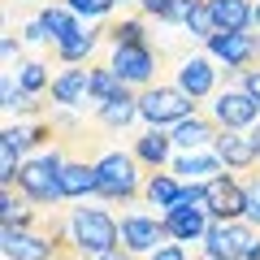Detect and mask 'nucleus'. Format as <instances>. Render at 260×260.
<instances>
[{
  "instance_id": "obj_35",
  "label": "nucleus",
  "mask_w": 260,
  "mask_h": 260,
  "mask_svg": "<svg viewBox=\"0 0 260 260\" xmlns=\"http://www.w3.org/2000/svg\"><path fill=\"white\" fill-rule=\"evenodd\" d=\"M0 52H5V65H13L18 52H22V39L18 35H5V39H0Z\"/></svg>"
},
{
  "instance_id": "obj_22",
  "label": "nucleus",
  "mask_w": 260,
  "mask_h": 260,
  "mask_svg": "<svg viewBox=\"0 0 260 260\" xmlns=\"http://www.w3.org/2000/svg\"><path fill=\"white\" fill-rule=\"evenodd\" d=\"M39 22H44V30H48V44H65V39L70 35H78V13H70L65 9V5H44V9H39Z\"/></svg>"
},
{
  "instance_id": "obj_29",
  "label": "nucleus",
  "mask_w": 260,
  "mask_h": 260,
  "mask_svg": "<svg viewBox=\"0 0 260 260\" xmlns=\"http://www.w3.org/2000/svg\"><path fill=\"white\" fill-rule=\"evenodd\" d=\"M186 30H191L195 39H204V44L217 35V22H213V13H208V0H195L191 18H186Z\"/></svg>"
},
{
  "instance_id": "obj_27",
  "label": "nucleus",
  "mask_w": 260,
  "mask_h": 260,
  "mask_svg": "<svg viewBox=\"0 0 260 260\" xmlns=\"http://www.w3.org/2000/svg\"><path fill=\"white\" fill-rule=\"evenodd\" d=\"M18 87H22L26 95H35V100H39L44 91H52L48 65H44V61H22V65H18Z\"/></svg>"
},
{
  "instance_id": "obj_5",
  "label": "nucleus",
  "mask_w": 260,
  "mask_h": 260,
  "mask_svg": "<svg viewBox=\"0 0 260 260\" xmlns=\"http://www.w3.org/2000/svg\"><path fill=\"white\" fill-rule=\"evenodd\" d=\"M204 48H208L213 61H221L225 70H234V74L260 65V35H251V30H217Z\"/></svg>"
},
{
  "instance_id": "obj_28",
  "label": "nucleus",
  "mask_w": 260,
  "mask_h": 260,
  "mask_svg": "<svg viewBox=\"0 0 260 260\" xmlns=\"http://www.w3.org/2000/svg\"><path fill=\"white\" fill-rule=\"evenodd\" d=\"M121 87H126V83L117 78V70H113V65H91V100H95V104L113 100Z\"/></svg>"
},
{
  "instance_id": "obj_30",
  "label": "nucleus",
  "mask_w": 260,
  "mask_h": 260,
  "mask_svg": "<svg viewBox=\"0 0 260 260\" xmlns=\"http://www.w3.org/2000/svg\"><path fill=\"white\" fill-rule=\"evenodd\" d=\"M61 5L70 13H78V18H109L117 0H61Z\"/></svg>"
},
{
  "instance_id": "obj_9",
  "label": "nucleus",
  "mask_w": 260,
  "mask_h": 260,
  "mask_svg": "<svg viewBox=\"0 0 260 260\" xmlns=\"http://www.w3.org/2000/svg\"><path fill=\"white\" fill-rule=\"evenodd\" d=\"M204 186H208V217L213 221H247V182H239L234 174H221Z\"/></svg>"
},
{
  "instance_id": "obj_13",
  "label": "nucleus",
  "mask_w": 260,
  "mask_h": 260,
  "mask_svg": "<svg viewBox=\"0 0 260 260\" xmlns=\"http://www.w3.org/2000/svg\"><path fill=\"white\" fill-rule=\"evenodd\" d=\"M213 152L221 156L225 169H260V152H256V143H251L247 130H221Z\"/></svg>"
},
{
  "instance_id": "obj_23",
  "label": "nucleus",
  "mask_w": 260,
  "mask_h": 260,
  "mask_svg": "<svg viewBox=\"0 0 260 260\" xmlns=\"http://www.w3.org/2000/svg\"><path fill=\"white\" fill-rule=\"evenodd\" d=\"M100 39H104V26H100V30H78V35H70L65 44H56L52 52H56V61H65V65H83L87 56L95 52Z\"/></svg>"
},
{
  "instance_id": "obj_19",
  "label": "nucleus",
  "mask_w": 260,
  "mask_h": 260,
  "mask_svg": "<svg viewBox=\"0 0 260 260\" xmlns=\"http://www.w3.org/2000/svg\"><path fill=\"white\" fill-rule=\"evenodd\" d=\"M95 117H100V126H109V130L130 126V121L139 117V91H135V87H121L113 100L95 104Z\"/></svg>"
},
{
  "instance_id": "obj_21",
  "label": "nucleus",
  "mask_w": 260,
  "mask_h": 260,
  "mask_svg": "<svg viewBox=\"0 0 260 260\" xmlns=\"http://www.w3.org/2000/svg\"><path fill=\"white\" fill-rule=\"evenodd\" d=\"M178 195H182V182H178L174 174H165V169H156V174H148V182H143V204L148 208H174Z\"/></svg>"
},
{
  "instance_id": "obj_8",
  "label": "nucleus",
  "mask_w": 260,
  "mask_h": 260,
  "mask_svg": "<svg viewBox=\"0 0 260 260\" xmlns=\"http://www.w3.org/2000/svg\"><path fill=\"white\" fill-rule=\"evenodd\" d=\"M208 117H213L221 130H251V126L260 121V104L251 100L243 87H225V91L213 95V104H208Z\"/></svg>"
},
{
  "instance_id": "obj_34",
  "label": "nucleus",
  "mask_w": 260,
  "mask_h": 260,
  "mask_svg": "<svg viewBox=\"0 0 260 260\" xmlns=\"http://www.w3.org/2000/svg\"><path fill=\"white\" fill-rule=\"evenodd\" d=\"M22 39H26V44H48L44 22H39V18H30V22H26V30H22Z\"/></svg>"
},
{
  "instance_id": "obj_17",
  "label": "nucleus",
  "mask_w": 260,
  "mask_h": 260,
  "mask_svg": "<svg viewBox=\"0 0 260 260\" xmlns=\"http://www.w3.org/2000/svg\"><path fill=\"white\" fill-rule=\"evenodd\" d=\"M83 95H91V65H70L52 78V100L61 109H74L83 104Z\"/></svg>"
},
{
  "instance_id": "obj_4",
  "label": "nucleus",
  "mask_w": 260,
  "mask_h": 260,
  "mask_svg": "<svg viewBox=\"0 0 260 260\" xmlns=\"http://www.w3.org/2000/svg\"><path fill=\"white\" fill-rule=\"evenodd\" d=\"M139 117L148 121V130H165L195 117V100L178 91V83H152L148 91H139Z\"/></svg>"
},
{
  "instance_id": "obj_7",
  "label": "nucleus",
  "mask_w": 260,
  "mask_h": 260,
  "mask_svg": "<svg viewBox=\"0 0 260 260\" xmlns=\"http://www.w3.org/2000/svg\"><path fill=\"white\" fill-rule=\"evenodd\" d=\"M251 243H256L251 221H213L204 234V260H247Z\"/></svg>"
},
{
  "instance_id": "obj_12",
  "label": "nucleus",
  "mask_w": 260,
  "mask_h": 260,
  "mask_svg": "<svg viewBox=\"0 0 260 260\" xmlns=\"http://www.w3.org/2000/svg\"><path fill=\"white\" fill-rule=\"evenodd\" d=\"M169 135H174V148H182V152H213V148H217V135H221V126H217L213 117H204V113H195V117L178 121Z\"/></svg>"
},
{
  "instance_id": "obj_32",
  "label": "nucleus",
  "mask_w": 260,
  "mask_h": 260,
  "mask_svg": "<svg viewBox=\"0 0 260 260\" xmlns=\"http://www.w3.org/2000/svg\"><path fill=\"white\" fill-rule=\"evenodd\" d=\"M239 87L260 104V65H256V70H243V74H239Z\"/></svg>"
},
{
  "instance_id": "obj_33",
  "label": "nucleus",
  "mask_w": 260,
  "mask_h": 260,
  "mask_svg": "<svg viewBox=\"0 0 260 260\" xmlns=\"http://www.w3.org/2000/svg\"><path fill=\"white\" fill-rule=\"evenodd\" d=\"M148 260H191V256H186V247H182V243H165V247H160V251H152Z\"/></svg>"
},
{
  "instance_id": "obj_18",
  "label": "nucleus",
  "mask_w": 260,
  "mask_h": 260,
  "mask_svg": "<svg viewBox=\"0 0 260 260\" xmlns=\"http://www.w3.org/2000/svg\"><path fill=\"white\" fill-rule=\"evenodd\" d=\"M217 30H251L256 26V0H208Z\"/></svg>"
},
{
  "instance_id": "obj_15",
  "label": "nucleus",
  "mask_w": 260,
  "mask_h": 260,
  "mask_svg": "<svg viewBox=\"0 0 260 260\" xmlns=\"http://www.w3.org/2000/svg\"><path fill=\"white\" fill-rule=\"evenodd\" d=\"M208 225H213V217H208V208H169L165 213V230L174 243H204Z\"/></svg>"
},
{
  "instance_id": "obj_31",
  "label": "nucleus",
  "mask_w": 260,
  "mask_h": 260,
  "mask_svg": "<svg viewBox=\"0 0 260 260\" xmlns=\"http://www.w3.org/2000/svg\"><path fill=\"white\" fill-rule=\"evenodd\" d=\"M247 221L260 225V174L247 178Z\"/></svg>"
},
{
  "instance_id": "obj_6",
  "label": "nucleus",
  "mask_w": 260,
  "mask_h": 260,
  "mask_svg": "<svg viewBox=\"0 0 260 260\" xmlns=\"http://www.w3.org/2000/svg\"><path fill=\"white\" fill-rule=\"evenodd\" d=\"M121 251H130V256H152V251L165 247L169 230H165V217H152V213H126L121 217Z\"/></svg>"
},
{
  "instance_id": "obj_20",
  "label": "nucleus",
  "mask_w": 260,
  "mask_h": 260,
  "mask_svg": "<svg viewBox=\"0 0 260 260\" xmlns=\"http://www.w3.org/2000/svg\"><path fill=\"white\" fill-rule=\"evenodd\" d=\"M61 195L65 200H87V195H95V160H65Z\"/></svg>"
},
{
  "instance_id": "obj_3",
  "label": "nucleus",
  "mask_w": 260,
  "mask_h": 260,
  "mask_svg": "<svg viewBox=\"0 0 260 260\" xmlns=\"http://www.w3.org/2000/svg\"><path fill=\"white\" fill-rule=\"evenodd\" d=\"M61 169H65V152H39V156L22 160V174H18V191L26 195L30 204H61Z\"/></svg>"
},
{
  "instance_id": "obj_11",
  "label": "nucleus",
  "mask_w": 260,
  "mask_h": 260,
  "mask_svg": "<svg viewBox=\"0 0 260 260\" xmlns=\"http://www.w3.org/2000/svg\"><path fill=\"white\" fill-rule=\"evenodd\" d=\"M178 91H186L195 104L217 95V70H213V56H182L178 61Z\"/></svg>"
},
{
  "instance_id": "obj_25",
  "label": "nucleus",
  "mask_w": 260,
  "mask_h": 260,
  "mask_svg": "<svg viewBox=\"0 0 260 260\" xmlns=\"http://www.w3.org/2000/svg\"><path fill=\"white\" fill-rule=\"evenodd\" d=\"M0 100H5V113H18V117H30V113H39V100L22 91L13 74L0 78Z\"/></svg>"
},
{
  "instance_id": "obj_14",
  "label": "nucleus",
  "mask_w": 260,
  "mask_h": 260,
  "mask_svg": "<svg viewBox=\"0 0 260 260\" xmlns=\"http://www.w3.org/2000/svg\"><path fill=\"white\" fill-rule=\"evenodd\" d=\"M169 174L178 182H213V178L225 174V165L217 152H182V156L169 160Z\"/></svg>"
},
{
  "instance_id": "obj_1",
  "label": "nucleus",
  "mask_w": 260,
  "mask_h": 260,
  "mask_svg": "<svg viewBox=\"0 0 260 260\" xmlns=\"http://www.w3.org/2000/svg\"><path fill=\"white\" fill-rule=\"evenodd\" d=\"M70 243L83 260H104L113 251H121V225L104 208H74L70 213Z\"/></svg>"
},
{
  "instance_id": "obj_24",
  "label": "nucleus",
  "mask_w": 260,
  "mask_h": 260,
  "mask_svg": "<svg viewBox=\"0 0 260 260\" xmlns=\"http://www.w3.org/2000/svg\"><path fill=\"white\" fill-rule=\"evenodd\" d=\"M139 9L148 13V18L165 22V26H186V18H191L195 0H139Z\"/></svg>"
},
{
  "instance_id": "obj_2",
  "label": "nucleus",
  "mask_w": 260,
  "mask_h": 260,
  "mask_svg": "<svg viewBox=\"0 0 260 260\" xmlns=\"http://www.w3.org/2000/svg\"><path fill=\"white\" fill-rule=\"evenodd\" d=\"M143 165L135 160V152H104L95 160V195L109 200V204H130V200H143Z\"/></svg>"
},
{
  "instance_id": "obj_16",
  "label": "nucleus",
  "mask_w": 260,
  "mask_h": 260,
  "mask_svg": "<svg viewBox=\"0 0 260 260\" xmlns=\"http://www.w3.org/2000/svg\"><path fill=\"white\" fill-rule=\"evenodd\" d=\"M130 152H135V160H139L148 174H156V169H165L169 160H174V135H169V130H143Z\"/></svg>"
},
{
  "instance_id": "obj_26",
  "label": "nucleus",
  "mask_w": 260,
  "mask_h": 260,
  "mask_svg": "<svg viewBox=\"0 0 260 260\" xmlns=\"http://www.w3.org/2000/svg\"><path fill=\"white\" fill-rule=\"evenodd\" d=\"M104 39L113 48H130V44H148V30H143V18H117L104 26Z\"/></svg>"
},
{
  "instance_id": "obj_36",
  "label": "nucleus",
  "mask_w": 260,
  "mask_h": 260,
  "mask_svg": "<svg viewBox=\"0 0 260 260\" xmlns=\"http://www.w3.org/2000/svg\"><path fill=\"white\" fill-rule=\"evenodd\" d=\"M256 26H260V0H256Z\"/></svg>"
},
{
  "instance_id": "obj_10",
  "label": "nucleus",
  "mask_w": 260,
  "mask_h": 260,
  "mask_svg": "<svg viewBox=\"0 0 260 260\" xmlns=\"http://www.w3.org/2000/svg\"><path fill=\"white\" fill-rule=\"evenodd\" d=\"M109 65L117 70V78L126 87H143L148 91L152 78H156V52H152V44H130V48H113Z\"/></svg>"
}]
</instances>
